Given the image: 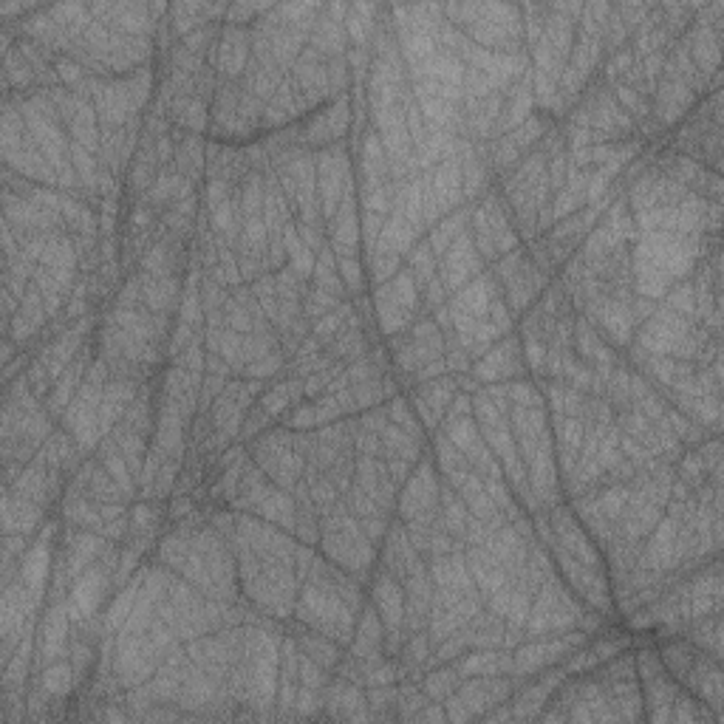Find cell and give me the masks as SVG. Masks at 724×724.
Masks as SVG:
<instances>
[{"label": "cell", "mask_w": 724, "mask_h": 724, "mask_svg": "<svg viewBox=\"0 0 724 724\" xmlns=\"http://www.w3.org/2000/svg\"><path fill=\"white\" fill-rule=\"evenodd\" d=\"M221 57H218V66L221 71L227 74V77H238L244 68H247V60H249V32L247 29H241V26H230L227 34H224V40H221Z\"/></svg>", "instance_id": "6da1fadb"}]
</instances>
